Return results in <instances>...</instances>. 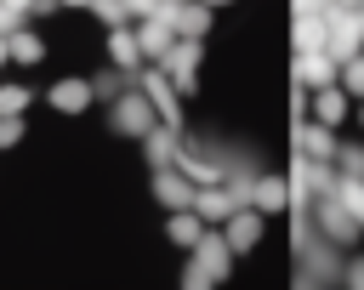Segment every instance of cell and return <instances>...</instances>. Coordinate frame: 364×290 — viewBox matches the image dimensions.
Returning <instances> with one entry per match:
<instances>
[{
    "label": "cell",
    "instance_id": "obj_1",
    "mask_svg": "<svg viewBox=\"0 0 364 290\" xmlns=\"http://www.w3.org/2000/svg\"><path fill=\"white\" fill-rule=\"evenodd\" d=\"M136 91L154 102V114H159V125H176L182 131V102H176V85H171V74L159 68V63H148V68H136Z\"/></svg>",
    "mask_w": 364,
    "mask_h": 290
},
{
    "label": "cell",
    "instance_id": "obj_11",
    "mask_svg": "<svg viewBox=\"0 0 364 290\" xmlns=\"http://www.w3.org/2000/svg\"><path fill=\"white\" fill-rule=\"evenodd\" d=\"M171 28H176L182 40H205V28H210V6H205V0H176Z\"/></svg>",
    "mask_w": 364,
    "mask_h": 290
},
{
    "label": "cell",
    "instance_id": "obj_2",
    "mask_svg": "<svg viewBox=\"0 0 364 290\" xmlns=\"http://www.w3.org/2000/svg\"><path fill=\"white\" fill-rule=\"evenodd\" d=\"M188 250H193V267L182 273L188 284H210V279H222V273H228V262H233V250H228V239H222V233H199Z\"/></svg>",
    "mask_w": 364,
    "mask_h": 290
},
{
    "label": "cell",
    "instance_id": "obj_22",
    "mask_svg": "<svg viewBox=\"0 0 364 290\" xmlns=\"http://www.w3.org/2000/svg\"><path fill=\"white\" fill-rule=\"evenodd\" d=\"M91 97H119V68L97 74V80H91Z\"/></svg>",
    "mask_w": 364,
    "mask_h": 290
},
{
    "label": "cell",
    "instance_id": "obj_10",
    "mask_svg": "<svg viewBox=\"0 0 364 290\" xmlns=\"http://www.w3.org/2000/svg\"><path fill=\"white\" fill-rule=\"evenodd\" d=\"M108 63H114L119 74H136V68H142V51H136L131 23H114V28H108Z\"/></svg>",
    "mask_w": 364,
    "mask_h": 290
},
{
    "label": "cell",
    "instance_id": "obj_21",
    "mask_svg": "<svg viewBox=\"0 0 364 290\" xmlns=\"http://www.w3.org/2000/svg\"><path fill=\"white\" fill-rule=\"evenodd\" d=\"M23 142V114H0V148H17Z\"/></svg>",
    "mask_w": 364,
    "mask_h": 290
},
{
    "label": "cell",
    "instance_id": "obj_17",
    "mask_svg": "<svg viewBox=\"0 0 364 290\" xmlns=\"http://www.w3.org/2000/svg\"><path fill=\"white\" fill-rule=\"evenodd\" d=\"M324 34H330L324 11H301L296 17V51H324Z\"/></svg>",
    "mask_w": 364,
    "mask_h": 290
},
{
    "label": "cell",
    "instance_id": "obj_25",
    "mask_svg": "<svg viewBox=\"0 0 364 290\" xmlns=\"http://www.w3.org/2000/svg\"><path fill=\"white\" fill-rule=\"evenodd\" d=\"M6 6H11V11H23V17H28V6H34V0H6Z\"/></svg>",
    "mask_w": 364,
    "mask_h": 290
},
{
    "label": "cell",
    "instance_id": "obj_18",
    "mask_svg": "<svg viewBox=\"0 0 364 290\" xmlns=\"http://www.w3.org/2000/svg\"><path fill=\"white\" fill-rule=\"evenodd\" d=\"M199 233H205V222L193 216V205H182V210H171V222H165V239H171V245H182V250H188V245H193Z\"/></svg>",
    "mask_w": 364,
    "mask_h": 290
},
{
    "label": "cell",
    "instance_id": "obj_4",
    "mask_svg": "<svg viewBox=\"0 0 364 290\" xmlns=\"http://www.w3.org/2000/svg\"><path fill=\"white\" fill-rule=\"evenodd\" d=\"M222 239H228V250H233V256L256 250V239H262V210H256V205H233V210H228V222H222Z\"/></svg>",
    "mask_w": 364,
    "mask_h": 290
},
{
    "label": "cell",
    "instance_id": "obj_8",
    "mask_svg": "<svg viewBox=\"0 0 364 290\" xmlns=\"http://www.w3.org/2000/svg\"><path fill=\"white\" fill-rule=\"evenodd\" d=\"M136 142H142L148 165L159 171V165H171V159H176V148H182V131H176V125H159V119H154V125H148V131H142Z\"/></svg>",
    "mask_w": 364,
    "mask_h": 290
},
{
    "label": "cell",
    "instance_id": "obj_15",
    "mask_svg": "<svg viewBox=\"0 0 364 290\" xmlns=\"http://www.w3.org/2000/svg\"><path fill=\"white\" fill-rule=\"evenodd\" d=\"M347 102H353V97H347L336 80H330V85H318V97H313V114H318V125H341V119H347Z\"/></svg>",
    "mask_w": 364,
    "mask_h": 290
},
{
    "label": "cell",
    "instance_id": "obj_29",
    "mask_svg": "<svg viewBox=\"0 0 364 290\" xmlns=\"http://www.w3.org/2000/svg\"><path fill=\"white\" fill-rule=\"evenodd\" d=\"M205 6H210V11H216V6H228V0H205Z\"/></svg>",
    "mask_w": 364,
    "mask_h": 290
},
{
    "label": "cell",
    "instance_id": "obj_9",
    "mask_svg": "<svg viewBox=\"0 0 364 290\" xmlns=\"http://www.w3.org/2000/svg\"><path fill=\"white\" fill-rule=\"evenodd\" d=\"M154 199H159L165 210H182V205H193V182H188L176 165H159V171H154Z\"/></svg>",
    "mask_w": 364,
    "mask_h": 290
},
{
    "label": "cell",
    "instance_id": "obj_16",
    "mask_svg": "<svg viewBox=\"0 0 364 290\" xmlns=\"http://www.w3.org/2000/svg\"><path fill=\"white\" fill-rule=\"evenodd\" d=\"M296 148H301V159H336V136H330V125H301L296 131Z\"/></svg>",
    "mask_w": 364,
    "mask_h": 290
},
{
    "label": "cell",
    "instance_id": "obj_20",
    "mask_svg": "<svg viewBox=\"0 0 364 290\" xmlns=\"http://www.w3.org/2000/svg\"><path fill=\"white\" fill-rule=\"evenodd\" d=\"M336 165H341V176H364V148H358V142L336 148Z\"/></svg>",
    "mask_w": 364,
    "mask_h": 290
},
{
    "label": "cell",
    "instance_id": "obj_12",
    "mask_svg": "<svg viewBox=\"0 0 364 290\" xmlns=\"http://www.w3.org/2000/svg\"><path fill=\"white\" fill-rule=\"evenodd\" d=\"M296 80H301L307 91L330 85V80H336V57H330V51H296Z\"/></svg>",
    "mask_w": 364,
    "mask_h": 290
},
{
    "label": "cell",
    "instance_id": "obj_26",
    "mask_svg": "<svg viewBox=\"0 0 364 290\" xmlns=\"http://www.w3.org/2000/svg\"><path fill=\"white\" fill-rule=\"evenodd\" d=\"M347 279H353V284H364V262H358V267H353V273H347Z\"/></svg>",
    "mask_w": 364,
    "mask_h": 290
},
{
    "label": "cell",
    "instance_id": "obj_24",
    "mask_svg": "<svg viewBox=\"0 0 364 290\" xmlns=\"http://www.w3.org/2000/svg\"><path fill=\"white\" fill-rule=\"evenodd\" d=\"M119 6H125V17H131V23H136V17H148V11H154V6H159V0H119Z\"/></svg>",
    "mask_w": 364,
    "mask_h": 290
},
{
    "label": "cell",
    "instance_id": "obj_30",
    "mask_svg": "<svg viewBox=\"0 0 364 290\" xmlns=\"http://www.w3.org/2000/svg\"><path fill=\"white\" fill-rule=\"evenodd\" d=\"M358 125H364V97H358Z\"/></svg>",
    "mask_w": 364,
    "mask_h": 290
},
{
    "label": "cell",
    "instance_id": "obj_19",
    "mask_svg": "<svg viewBox=\"0 0 364 290\" xmlns=\"http://www.w3.org/2000/svg\"><path fill=\"white\" fill-rule=\"evenodd\" d=\"M28 102H34V91H28V85H17V80H6V85H0V114H28Z\"/></svg>",
    "mask_w": 364,
    "mask_h": 290
},
{
    "label": "cell",
    "instance_id": "obj_28",
    "mask_svg": "<svg viewBox=\"0 0 364 290\" xmlns=\"http://www.w3.org/2000/svg\"><path fill=\"white\" fill-rule=\"evenodd\" d=\"M57 6H91V0H57Z\"/></svg>",
    "mask_w": 364,
    "mask_h": 290
},
{
    "label": "cell",
    "instance_id": "obj_27",
    "mask_svg": "<svg viewBox=\"0 0 364 290\" xmlns=\"http://www.w3.org/2000/svg\"><path fill=\"white\" fill-rule=\"evenodd\" d=\"M6 63H11V57H6V34H0V68H6Z\"/></svg>",
    "mask_w": 364,
    "mask_h": 290
},
{
    "label": "cell",
    "instance_id": "obj_3",
    "mask_svg": "<svg viewBox=\"0 0 364 290\" xmlns=\"http://www.w3.org/2000/svg\"><path fill=\"white\" fill-rule=\"evenodd\" d=\"M159 68L171 74V85H176V97H188V91H199V40H171V51L159 57Z\"/></svg>",
    "mask_w": 364,
    "mask_h": 290
},
{
    "label": "cell",
    "instance_id": "obj_13",
    "mask_svg": "<svg viewBox=\"0 0 364 290\" xmlns=\"http://www.w3.org/2000/svg\"><path fill=\"white\" fill-rule=\"evenodd\" d=\"M91 102H97V97H91V80H74V74H68V80L51 85V108H57V114H85Z\"/></svg>",
    "mask_w": 364,
    "mask_h": 290
},
{
    "label": "cell",
    "instance_id": "obj_7",
    "mask_svg": "<svg viewBox=\"0 0 364 290\" xmlns=\"http://www.w3.org/2000/svg\"><path fill=\"white\" fill-rule=\"evenodd\" d=\"M245 205H256L262 216H279V210H290V182L284 176H256L245 188Z\"/></svg>",
    "mask_w": 364,
    "mask_h": 290
},
{
    "label": "cell",
    "instance_id": "obj_5",
    "mask_svg": "<svg viewBox=\"0 0 364 290\" xmlns=\"http://www.w3.org/2000/svg\"><path fill=\"white\" fill-rule=\"evenodd\" d=\"M154 119H159V114H154V102H148L142 91H125V97H114V131H119V136H142Z\"/></svg>",
    "mask_w": 364,
    "mask_h": 290
},
{
    "label": "cell",
    "instance_id": "obj_23",
    "mask_svg": "<svg viewBox=\"0 0 364 290\" xmlns=\"http://www.w3.org/2000/svg\"><path fill=\"white\" fill-rule=\"evenodd\" d=\"M17 23H28V17H23V11H11V6H6V0H0V34H11V28H17Z\"/></svg>",
    "mask_w": 364,
    "mask_h": 290
},
{
    "label": "cell",
    "instance_id": "obj_14",
    "mask_svg": "<svg viewBox=\"0 0 364 290\" xmlns=\"http://www.w3.org/2000/svg\"><path fill=\"white\" fill-rule=\"evenodd\" d=\"M6 57H11V63H23V68H34V63L46 57V40H40L28 23H17V28L6 34Z\"/></svg>",
    "mask_w": 364,
    "mask_h": 290
},
{
    "label": "cell",
    "instance_id": "obj_6",
    "mask_svg": "<svg viewBox=\"0 0 364 290\" xmlns=\"http://www.w3.org/2000/svg\"><path fill=\"white\" fill-rule=\"evenodd\" d=\"M131 34H136V51H142V63H159V57L171 51V40H176L165 17H136V23H131Z\"/></svg>",
    "mask_w": 364,
    "mask_h": 290
}]
</instances>
